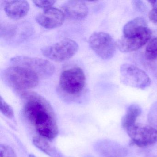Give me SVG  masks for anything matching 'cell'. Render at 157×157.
Instances as JSON below:
<instances>
[{
	"mask_svg": "<svg viewBox=\"0 0 157 157\" xmlns=\"http://www.w3.org/2000/svg\"><path fill=\"white\" fill-rule=\"evenodd\" d=\"M13 66L27 68L34 72L39 78H45L52 76L55 71V66L46 59L25 56H17L11 59Z\"/></svg>",
	"mask_w": 157,
	"mask_h": 157,
	"instance_id": "cell-5",
	"label": "cell"
},
{
	"mask_svg": "<svg viewBox=\"0 0 157 157\" xmlns=\"http://www.w3.org/2000/svg\"><path fill=\"white\" fill-rule=\"evenodd\" d=\"M66 16L62 10L52 8L44 10L36 16V22L42 27L51 29L61 26L65 21Z\"/></svg>",
	"mask_w": 157,
	"mask_h": 157,
	"instance_id": "cell-10",
	"label": "cell"
},
{
	"mask_svg": "<svg viewBox=\"0 0 157 157\" xmlns=\"http://www.w3.org/2000/svg\"><path fill=\"white\" fill-rule=\"evenodd\" d=\"M89 44L92 50L102 59H110L115 53L117 44L107 33H94L89 38Z\"/></svg>",
	"mask_w": 157,
	"mask_h": 157,
	"instance_id": "cell-6",
	"label": "cell"
},
{
	"mask_svg": "<svg viewBox=\"0 0 157 157\" xmlns=\"http://www.w3.org/2000/svg\"><path fill=\"white\" fill-rule=\"evenodd\" d=\"M0 157H17L13 149L8 145H0Z\"/></svg>",
	"mask_w": 157,
	"mask_h": 157,
	"instance_id": "cell-18",
	"label": "cell"
},
{
	"mask_svg": "<svg viewBox=\"0 0 157 157\" xmlns=\"http://www.w3.org/2000/svg\"><path fill=\"white\" fill-rule=\"evenodd\" d=\"M61 8L66 17L71 20H83L88 15V7L82 1H68L62 5Z\"/></svg>",
	"mask_w": 157,
	"mask_h": 157,
	"instance_id": "cell-12",
	"label": "cell"
},
{
	"mask_svg": "<svg viewBox=\"0 0 157 157\" xmlns=\"http://www.w3.org/2000/svg\"><path fill=\"white\" fill-rule=\"evenodd\" d=\"M132 144L145 147L157 142V129L150 126L135 124L126 130Z\"/></svg>",
	"mask_w": 157,
	"mask_h": 157,
	"instance_id": "cell-8",
	"label": "cell"
},
{
	"mask_svg": "<svg viewBox=\"0 0 157 157\" xmlns=\"http://www.w3.org/2000/svg\"><path fill=\"white\" fill-rule=\"evenodd\" d=\"M149 122L154 128H157V102L151 106L148 115Z\"/></svg>",
	"mask_w": 157,
	"mask_h": 157,
	"instance_id": "cell-19",
	"label": "cell"
},
{
	"mask_svg": "<svg viewBox=\"0 0 157 157\" xmlns=\"http://www.w3.org/2000/svg\"><path fill=\"white\" fill-rule=\"evenodd\" d=\"M48 140L40 136H36L33 139V143L36 147L50 157H64L61 152L51 145Z\"/></svg>",
	"mask_w": 157,
	"mask_h": 157,
	"instance_id": "cell-14",
	"label": "cell"
},
{
	"mask_svg": "<svg viewBox=\"0 0 157 157\" xmlns=\"http://www.w3.org/2000/svg\"><path fill=\"white\" fill-rule=\"evenodd\" d=\"M120 73L121 82L130 87L143 90L149 87L151 83L147 74L134 65L123 64L120 67Z\"/></svg>",
	"mask_w": 157,
	"mask_h": 157,
	"instance_id": "cell-7",
	"label": "cell"
},
{
	"mask_svg": "<svg viewBox=\"0 0 157 157\" xmlns=\"http://www.w3.org/2000/svg\"><path fill=\"white\" fill-rule=\"evenodd\" d=\"M2 78L9 87L22 92L36 87L40 78L27 68L13 66L4 70Z\"/></svg>",
	"mask_w": 157,
	"mask_h": 157,
	"instance_id": "cell-2",
	"label": "cell"
},
{
	"mask_svg": "<svg viewBox=\"0 0 157 157\" xmlns=\"http://www.w3.org/2000/svg\"><path fill=\"white\" fill-rule=\"evenodd\" d=\"M4 10L7 16L13 20H19L26 16L30 9L26 1H4Z\"/></svg>",
	"mask_w": 157,
	"mask_h": 157,
	"instance_id": "cell-13",
	"label": "cell"
},
{
	"mask_svg": "<svg viewBox=\"0 0 157 157\" xmlns=\"http://www.w3.org/2000/svg\"><path fill=\"white\" fill-rule=\"evenodd\" d=\"M145 57L149 61L157 60V37L151 39L147 45Z\"/></svg>",
	"mask_w": 157,
	"mask_h": 157,
	"instance_id": "cell-16",
	"label": "cell"
},
{
	"mask_svg": "<svg viewBox=\"0 0 157 157\" xmlns=\"http://www.w3.org/2000/svg\"><path fill=\"white\" fill-rule=\"evenodd\" d=\"M21 95L25 101L24 114L39 136L48 140L56 138L58 135V128L49 103L34 92H22Z\"/></svg>",
	"mask_w": 157,
	"mask_h": 157,
	"instance_id": "cell-1",
	"label": "cell"
},
{
	"mask_svg": "<svg viewBox=\"0 0 157 157\" xmlns=\"http://www.w3.org/2000/svg\"><path fill=\"white\" fill-rule=\"evenodd\" d=\"M141 113V108L138 105L132 104L127 109L125 114L122 119V127L124 129H127L136 124L137 118Z\"/></svg>",
	"mask_w": 157,
	"mask_h": 157,
	"instance_id": "cell-15",
	"label": "cell"
},
{
	"mask_svg": "<svg viewBox=\"0 0 157 157\" xmlns=\"http://www.w3.org/2000/svg\"><path fill=\"white\" fill-rule=\"evenodd\" d=\"M148 2L153 7L149 13V18L151 21L157 25V1H150Z\"/></svg>",
	"mask_w": 157,
	"mask_h": 157,
	"instance_id": "cell-20",
	"label": "cell"
},
{
	"mask_svg": "<svg viewBox=\"0 0 157 157\" xmlns=\"http://www.w3.org/2000/svg\"><path fill=\"white\" fill-rule=\"evenodd\" d=\"M95 149L101 157H126L128 154L125 147L110 140H99L95 144Z\"/></svg>",
	"mask_w": 157,
	"mask_h": 157,
	"instance_id": "cell-11",
	"label": "cell"
},
{
	"mask_svg": "<svg viewBox=\"0 0 157 157\" xmlns=\"http://www.w3.org/2000/svg\"><path fill=\"white\" fill-rule=\"evenodd\" d=\"M133 4L135 8H136L138 10H144L145 9V6L144 3H142V2L141 1H133Z\"/></svg>",
	"mask_w": 157,
	"mask_h": 157,
	"instance_id": "cell-22",
	"label": "cell"
},
{
	"mask_svg": "<svg viewBox=\"0 0 157 157\" xmlns=\"http://www.w3.org/2000/svg\"><path fill=\"white\" fill-rule=\"evenodd\" d=\"M78 49V45L75 41L66 38L54 44L44 47L41 51L43 55L50 60L61 62L71 58Z\"/></svg>",
	"mask_w": 157,
	"mask_h": 157,
	"instance_id": "cell-4",
	"label": "cell"
},
{
	"mask_svg": "<svg viewBox=\"0 0 157 157\" xmlns=\"http://www.w3.org/2000/svg\"><path fill=\"white\" fill-rule=\"evenodd\" d=\"M33 2L36 7L44 10L52 8L56 2V1L48 0V1H33Z\"/></svg>",
	"mask_w": 157,
	"mask_h": 157,
	"instance_id": "cell-21",
	"label": "cell"
},
{
	"mask_svg": "<svg viewBox=\"0 0 157 157\" xmlns=\"http://www.w3.org/2000/svg\"><path fill=\"white\" fill-rule=\"evenodd\" d=\"M85 82V74L81 68L75 67L68 69L60 75L59 90L67 96L76 97L82 92Z\"/></svg>",
	"mask_w": 157,
	"mask_h": 157,
	"instance_id": "cell-3",
	"label": "cell"
},
{
	"mask_svg": "<svg viewBox=\"0 0 157 157\" xmlns=\"http://www.w3.org/2000/svg\"><path fill=\"white\" fill-rule=\"evenodd\" d=\"M0 110L3 115L8 118L11 119L14 117V112L12 107L5 101L2 96L0 97Z\"/></svg>",
	"mask_w": 157,
	"mask_h": 157,
	"instance_id": "cell-17",
	"label": "cell"
},
{
	"mask_svg": "<svg viewBox=\"0 0 157 157\" xmlns=\"http://www.w3.org/2000/svg\"><path fill=\"white\" fill-rule=\"evenodd\" d=\"M151 32L148 27H145L124 36L118 40L117 45L124 53L136 51L145 45L151 37Z\"/></svg>",
	"mask_w": 157,
	"mask_h": 157,
	"instance_id": "cell-9",
	"label": "cell"
},
{
	"mask_svg": "<svg viewBox=\"0 0 157 157\" xmlns=\"http://www.w3.org/2000/svg\"><path fill=\"white\" fill-rule=\"evenodd\" d=\"M29 157H36V156H35V155H33V154H30V155H29Z\"/></svg>",
	"mask_w": 157,
	"mask_h": 157,
	"instance_id": "cell-23",
	"label": "cell"
}]
</instances>
